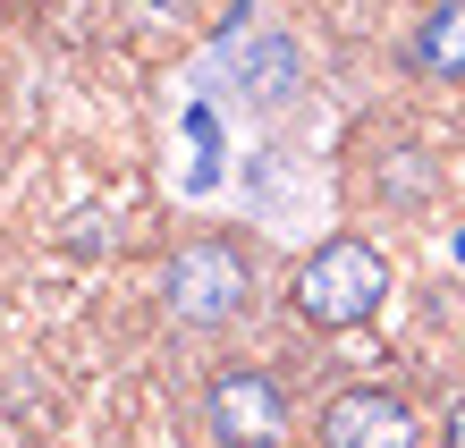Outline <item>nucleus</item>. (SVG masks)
Listing matches in <instances>:
<instances>
[{
    "label": "nucleus",
    "instance_id": "1",
    "mask_svg": "<svg viewBox=\"0 0 465 448\" xmlns=\"http://www.w3.org/2000/svg\"><path fill=\"white\" fill-rule=\"evenodd\" d=\"M381 296H390V263H381L364 237H331L322 254H305V263H296V279H288L296 322H313V330H355V322H372Z\"/></svg>",
    "mask_w": 465,
    "mask_h": 448
},
{
    "label": "nucleus",
    "instance_id": "2",
    "mask_svg": "<svg viewBox=\"0 0 465 448\" xmlns=\"http://www.w3.org/2000/svg\"><path fill=\"white\" fill-rule=\"evenodd\" d=\"M161 296H170V322L178 330H221V322L245 314V296H254V263H245L229 237H195V245L170 254Z\"/></svg>",
    "mask_w": 465,
    "mask_h": 448
},
{
    "label": "nucleus",
    "instance_id": "3",
    "mask_svg": "<svg viewBox=\"0 0 465 448\" xmlns=\"http://www.w3.org/2000/svg\"><path fill=\"white\" fill-rule=\"evenodd\" d=\"M203 432L221 448H280L288 440V389L262 363H229L203 389Z\"/></svg>",
    "mask_w": 465,
    "mask_h": 448
},
{
    "label": "nucleus",
    "instance_id": "4",
    "mask_svg": "<svg viewBox=\"0 0 465 448\" xmlns=\"http://www.w3.org/2000/svg\"><path fill=\"white\" fill-rule=\"evenodd\" d=\"M322 448H415V406L398 389H339L322 406Z\"/></svg>",
    "mask_w": 465,
    "mask_h": 448
},
{
    "label": "nucleus",
    "instance_id": "5",
    "mask_svg": "<svg viewBox=\"0 0 465 448\" xmlns=\"http://www.w3.org/2000/svg\"><path fill=\"white\" fill-rule=\"evenodd\" d=\"M415 68L423 76H465V0H440L415 25Z\"/></svg>",
    "mask_w": 465,
    "mask_h": 448
},
{
    "label": "nucleus",
    "instance_id": "6",
    "mask_svg": "<svg viewBox=\"0 0 465 448\" xmlns=\"http://www.w3.org/2000/svg\"><path fill=\"white\" fill-rule=\"evenodd\" d=\"M135 25H186V0H119Z\"/></svg>",
    "mask_w": 465,
    "mask_h": 448
},
{
    "label": "nucleus",
    "instance_id": "7",
    "mask_svg": "<svg viewBox=\"0 0 465 448\" xmlns=\"http://www.w3.org/2000/svg\"><path fill=\"white\" fill-rule=\"evenodd\" d=\"M440 440H449V448H465V398L449 406V423H440Z\"/></svg>",
    "mask_w": 465,
    "mask_h": 448
}]
</instances>
